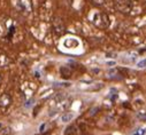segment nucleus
Returning <instances> with one entry per match:
<instances>
[{
    "mask_svg": "<svg viewBox=\"0 0 146 135\" xmlns=\"http://www.w3.org/2000/svg\"><path fill=\"white\" fill-rule=\"evenodd\" d=\"M92 23L99 28V29H106L108 25H109V18L107 16L106 13H102V12H97L93 14V17H92Z\"/></svg>",
    "mask_w": 146,
    "mask_h": 135,
    "instance_id": "nucleus-1",
    "label": "nucleus"
},
{
    "mask_svg": "<svg viewBox=\"0 0 146 135\" xmlns=\"http://www.w3.org/2000/svg\"><path fill=\"white\" fill-rule=\"evenodd\" d=\"M17 6L27 15L30 14L31 10H32V3H31V0H19V1H17Z\"/></svg>",
    "mask_w": 146,
    "mask_h": 135,
    "instance_id": "nucleus-2",
    "label": "nucleus"
},
{
    "mask_svg": "<svg viewBox=\"0 0 146 135\" xmlns=\"http://www.w3.org/2000/svg\"><path fill=\"white\" fill-rule=\"evenodd\" d=\"M53 29H54V32L56 33L58 36H61L62 33L64 32V25H63V22L61 21L60 17H55L54 21H53Z\"/></svg>",
    "mask_w": 146,
    "mask_h": 135,
    "instance_id": "nucleus-3",
    "label": "nucleus"
},
{
    "mask_svg": "<svg viewBox=\"0 0 146 135\" xmlns=\"http://www.w3.org/2000/svg\"><path fill=\"white\" fill-rule=\"evenodd\" d=\"M12 103V97L8 94H3L0 96V106L1 107H8Z\"/></svg>",
    "mask_w": 146,
    "mask_h": 135,
    "instance_id": "nucleus-4",
    "label": "nucleus"
},
{
    "mask_svg": "<svg viewBox=\"0 0 146 135\" xmlns=\"http://www.w3.org/2000/svg\"><path fill=\"white\" fill-rule=\"evenodd\" d=\"M78 45H80V43H78V40L75 39V38H69V39H67V40L64 41V46H66L67 48H76Z\"/></svg>",
    "mask_w": 146,
    "mask_h": 135,
    "instance_id": "nucleus-5",
    "label": "nucleus"
},
{
    "mask_svg": "<svg viewBox=\"0 0 146 135\" xmlns=\"http://www.w3.org/2000/svg\"><path fill=\"white\" fill-rule=\"evenodd\" d=\"M74 117H75L74 113L67 112V113L62 115V117H61V121H62V123H69V121H71V119H74Z\"/></svg>",
    "mask_w": 146,
    "mask_h": 135,
    "instance_id": "nucleus-6",
    "label": "nucleus"
},
{
    "mask_svg": "<svg viewBox=\"0 0 146 135\" xmlns=\"http://www.w3.org/2000/svg\"><path fill=\"white\" fill-rule=\"evenodd\" d=\"M60 72H61V76L63 78H69L71 76V70L69 69V68H67V66H62L60 69Z\"/></svg>",
    "mask_w": 146,
    "mask_h": 135,
    "instance_id": "nucleus-7",
    "label": "nucleus"
},
{
    "mask_svg": "<svg viewBox=\"0 0 146 135\" xmlns=\"http://www.w3.org/2000/svg\"><path fill=\"white\" fill-rule=\"evenodd\" d=\"M76 129H77L76 126L70 125L64 129V135H74V134H76Z\"/></svg>",
    "mask_w": 146,
    "mask_h": 135,
    "instance_id": "nucleus-8",
    "label": "nucleus"
},
{
    "mask_svg": "<svg viewBox=\"0 0 146 135\" xmlns=\"http://www.w3.org/2000/svg\"><path fill=\"white\" fill-rule=\"evenodd\" d=\"M91 1L97 6H101V5H105L107 3V0H91Z\"/></svg>",
    "mask_w": 146,
    "mask_h": 135,
    "instance_id": "nucleus-9",
    "label": "nucleus"
},
{
    "mask_svg": "<svg viewBox=\"0 0 146 135\" xmlns=\"http://www.w3.org/2000/svg\"><path fill=\"white\" fill-rule=\"evenodd\" d=\"M63 98H64V95L59 94V95H56V96H55V98H54V102H55V103H60Z\"/></svg>",
    "mask_w": 146,
    "mask_h": 135,
    "instance_id": "nucleus-10",
    "label": "nucleus"
},
{
    "mask_svg": "<svg viewBox=\"0 0 146 135\" xmlns=\"http://www.w3.org/2000/svg\"><path fill=\"white\" fill-rule=\"evenodd\" d=\"M97 111H99V108H93V109H91L90 110V116H94L96 113H97Z\"/></svg>",
    "mask_w": 146,
    "mask_h": 135,
    "instance_id": "nucleus-11",
    "label": "nucleus"
},
{
    "mask_svg": "<svg viewBox=\"0 0 146 135\" xmlns=\"http://www.w3.org/2000/svg\"><path fill=\"white\" fill-rule=\"evenodd\" d=\"M139 68H145L146 66V60H143V61H140V62H138V64H137Z\"/></svg>",
    "mask_w": 146,
    "mask_h": 135,
    "instance_id": "nucleus-12",
    "label": "nucleus"
},
{
    "mask_svg": "<svg viewBox=\"0 0 146 135\" xmlns=\"http://www.w3.org/2000/svg\"><path fill=\"white\" fill-rule=\"evenodd\" d=\"M144 134H145V130L144 129H139V132H137V133H135L132 135H144Z\"/></svg>",
    "mask_w": 146,
    "mask_h": 135,
    "instance_id": "nucleus-13",
    "label": "nucleus"
},
{
    "mask_svg": "<svg viewBox=\"0 0 146 135\" xmlns=\"http://www.w3.org/2000/svg\"><path fill=\"white\" fill-rule=\"evenodd\" d=\"M32 103H33V100H30V101H28V102L25 103V107H27V108H29V107H31V106H32Z\"/></svg>",
    "mask_w": 146,
    "mask_h": 135,
    "instance_id": "nucleus-14",
    "label": "nucleus"
},
{
    "mask_svg": "<svg viewBox=\"0 0 146 135\" xmlns=\"http://www.w3.org/2000/svg\"><path fill=\"white\" fill-rule=\"evenodd\" d=\"M13 33H14V26H11V30H9V36H8V37H11V36L13 35Z\"/></svg>",
    "mask_w": 146,
    "mask_h": 135,
    "instance_id": "nucleus-15",
    "label": "nucleus"
},
{
    "mask_svg": "<svg viewBox=\"0 0 146 135\" xmlns=\"http://www.w3.org/2000/svg\"><path fill=\"white\" fill-rule=\"evenodd\" d=\"M45 127H46V125H45V124H43V125L40 126V133H43V132H44V129H45Z\"/></svg>",
    "mask_w": 146,
    "mask_h": 135,
    "instance_id": "nucleus-16",
    "label": "nucleus"
},
{
    "mask_svg": "<svg viewBox=\"0 0 146 135\" xmlns=\"http://www.w3.org/2000/svg\"><path fill=\"white\" fill-rule=\"evenodd\" d=\"M108 64H109V65H114V64H115V62H109Z\"/></svg>",
    "mask_w": 146,
    "mask_h": 135,
    "instance_id": "nucleus-17",
    "label": "nucleus"
},
{
    "mask_svg": "<svg viewBox=\"0 0 146 135\" xmlns=\"http://www.w3.org/2000/svg\"><path fill=\"white\" fill-rule=\"evenodd\" d=\"M0 128H1V125H0Z\"/></svg>",
    "mask_w": 146,
    "mask_h": 135,
    "instance_id": "nucleus-18",
    "label": "nucleus"
}]
</instances>
